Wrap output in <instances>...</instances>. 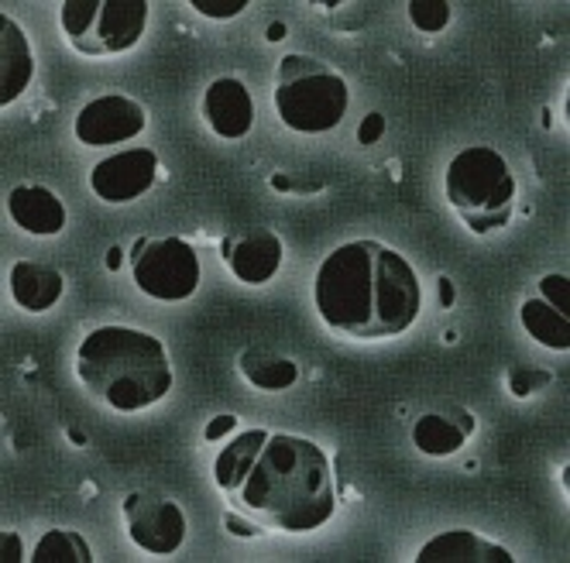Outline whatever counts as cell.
I'll return each mask as SVG.
<instances>
[{
    "label": "cell",
    "instance_id": "20",
    "mask_svg": "<svg viewBox=\"0 0 570 563\" xmlns=\"http://www.w3.org/2000/svg\"><path fill=\"white\" fill-rule=\"evenodd\" d=\"M519 316H522L525 334L533 337L537 344H543L550 350H567L570 347V319H567V313L553 309L540 296L537 299H525L522 309H519Z\"/></svg>",
    "mask_w": 570,
    "mask_h": 563
},
{
    "label": "cell",
    "instance_id": "27",
    "mask_svg": "<svg viewBox=\"0 0 570 563\" xmlns=\"http://www.w3.org/2000/svg\"><path fill=\"white\" fill-rule=\"evenodd\" d=\"M234 429H237V416H214L207 423V429H203V436H207V444H220V439Z\"/></svg>",
    "mask_w": 570,
    "mask_h": 563
},
{
    "label": "cell",
    "instance_id": "16",
    "mask_svg": "<svg viewBox=\"0 0 570 563\" xmlns=\"http://www.w3.org/2000/svg\"><path fill=\"white\" fill-rule=\"evenodd\" d=\"M35 56L28 49L24 31L11 21V14H0V103L11 107L31 83Z\"/></svg>",
    "mask_w": 570,
    "mask_h": 563
},
{
    "label": "cell",
    "instance_id": "1",
    "mask_svg": "<svg viewBox=\"0 0 570 563\" xmlns=\"http://www.w3.org/2000/svg\"><path fill=\"white\" fill-rule=\"evenodd\" d=\"M313 303L334 334L385 340L413 327L423 309V286L399 251L379 240H351L323 258Z\"/></svg>",
    "mask_w": 570,
    "mask_h": 563
},
{
    "label": "cell",
    "instance_id": "28",
    "mask_svg": "<svg viewBox=\"0 0 570 563\" xmlns=\"http://www.w3.org/2000/svg\"><path fill=\"white\" fill-rule=\"evenodd\" d=\"M224 526H227V533H230V536H244V540H248V536H258V533H262V530L255 526V522L240 518L237 512H227V515H224Z\"/></svg>",
    "mask_w": 570,
    "mask_h": 563
},
{
    "label": "cell",
    "instance_id": "5",
    "mask_svg": "<svg viewBox=\"0 0 570 563\" xmlns=\"http://www.w3.org/2000/svg\"><path fill=\"white\" fill-rule=\"evenodd\" d=\"M446 199L471 234H492L505 227L515 199V176L505 155L488 145H471L454 155L446 166Z\"/></svg>",
    "mask_w": 570,
    "mask_h": 563
},
{
    "label": "cell",
    "instance_id": "24",
    "mask_svg": "<svg viewBox=\"0 0 570 563\" xmlns=\"http://www.w3.org/2000/svg\"><path fill=\"white\" fill-rule=\"evenodd\" d=\"M193 8H196L203 18L227 21V18H237L244 8H252V4H248V0H193Z\"/></svg>",
    "mask_w": 570,
    "mask_h": 563
},
{
    "label": "cell",
    "instance_id": "21",
    "mask_svg": "<svg viewBox=\"0 0 570 563\" xmlns=\"http://www.w3.org/2000/svg\"><path fill=\"white\" fill-rule=\"evenodd\" d=\"M31 563H90V543L79 536L76 530H49L42 540L35 543Z\"/></svg>",
    "mask_w": 570,
    "mask_h": 563
},
{
    "label": "cell",
    "instance_id": "8",
    "mask_svg": "<svg viewBox=\"0 0 570 563\" xmlns=\"http://www.w3.org/2000/svg\"><path fill=\"white\" fill-rule=\"evenodd\" d=\"M125 518H128V536L138 550L169 556L183 546L186 540V515L179 502L135 492L125 498Z\"/></svg>",
    "mask_w": 570,
    "mask_h": 563
},
{
    "label": "cell",
    "instance_id": "2",
    "mask_svg": "<svg viewBox=\"0 0 570 563\" xmlns=\"http://www.w3.org/2000/svg\"><path fill=\"white\" fill-rule=\"evenodd\" d=\"M230 502L282 533H313L337 508L331 461L313 439L268 433L265 447Z\"/></svg>",
    "mask_w": 570,
    "mask_h": 563
},
{
    "label": "cell",
    "instance_id": "26",
    "mask_svg": "<svg viewBox=\"0 0 570 563\" xmlns=\"http://www.w3.org/2000/svg\"><path fill=\"white\" fill-rule=\"evenodd\" d=\"M382 131H385V117L382 113H368V117L361 120L357 138H361V145H375L382 138Z\"/></svg>",
    "mask_w": 570,
    "mask_h": 563
},
{
    "label": "cell",
    "instance_id": "7",
    "mask_svg": "<svg viewBox=\"0 0 570 563\" xmlns=\"http://www.w3.org/2000/svg\"><path fill=\"white\" fill-rule=\"evenodd\" d=\"M131 271H135V286L161 303L189 299L199 286V258L183 237H158V240L138 237V245L131 251Z\"/></svg>",
    "mask_w": 570,
    "mask_h": 563
},
{
    "label": "cell",
    "instance_id": "33",
    "mask_svg": "<svg viewBox=\"0 0 570 563\" xmlns=\"http://www.w3.org/2000/svg\"><path fill=\"white\" fill-rule=\"evenodd\" d=\"M272 186H275V189H289L293 182H289V179H285V176H275V179H272Z\"/></svg>",
    "mask_w": 570,
    "mask_h": 563
},
{
    "label": "cell",
    "instance_id": "12",
    "mask_svg": "<svg viewBox=\"0 0 570 563\" xmlns=\"http://www.w3.org/2000/svg\"><path fill=\"white\" fill-rule=\"evenodd\" d=\"M203 117L217 138H244L252 131V120H255V103L252 93L244 90L240 79L234 76H220L210 83V90L203 93Z\"/></svg>",
    "mask_w": 570,
    "mask_h": 563
},
{
    "label": "cell",
    "instance_id": "15",
    "mask_svg": "<svg viewBox=\"0 0 570 563\" xmlns=\"http://www.w3.org/2000/svg\"><path fill=\"white\" fill-rule=\"evenodd\" d=\"M512 560L515 556L505 546L488 543L471 530L440 533L416 553V563H512Z\"/></svg>",
    "mask_w": 570,
    "mask_h": 563
},
{
    "label": "cell",
    "instance_id": "19",
    "mask_svg": "<svg viewBox=\"0 0 570 563\" xmlns=\"http://www.w3.org/2000/svg\"><path fill=\"white\" fill-rule=\"evenodd\" d=\"M240 372L262 392H285V388H293L299 378L296 360L278 357V354L262 350V347H252V350L240 354Z\"/></svg>",
    "mask_w": 570,
    "mask_h": 563
},
{
    "label": "cell",
    "instance_id": "9",
    "mask_svg": "<svg viewBox=\"0 0 570 563\" xmlns=\"http://www.w3.org/2000/svg\"><path fill=\"white\" fill-rule=\"evenodd\" d=\"M148 125V113L138 100L125 93H107L90 100L83 110L76 113V138L90 148H107V145H125L138 138Z\"/></svg>",
    "mask_w": 570,
    "mask_h": 563
},
{
    "label": "cell",
    "instance_id": "3",
    "mask_svg": "<svg viewBox=\"0 0 570 563\" xmlns=\"http://www.w3.org/2000/svg\"><path fill=\"white\" fill-rule=\"evenodd\" d=\"M76 375L117 413H138L173 392V365L158 337L131 327H97L76 347Z\"/></svg>",
    "mask_w": 570,
    "mask_h": 563
},
{
    "label": "cell",
    "instance_id": "14",
    "mask_svg": "<svg viewBox=\"0 0 570 563\" xmlns=\"http://www.w3.org/2000/svg\"><path fill=\"white\" fill-rule=\"evenodd\" d=\"M474 426H478V419L468 409L426 413L413 426V444L426 457H451L468 444V436L474 433Z\"/></svg>",
    "mask_w": 570,
    "mask_h": 563
},
{
    "label": "cell",
    "instance_id": "23",
    "mask_svg": "<svg viewBox=\"0 0 570 563\" xmlns=\"http://www.w3.org/2000/svg\"><path fill=\"white\" fill-rule=\"evenodd\" d=\"M540 299L560 313H570V278L567 275H547L540 282Z\"/></svg>",
    "mask_w": 570,
    "mask_h": 563
},
{
    "label": "cell",
    "instance_id": "10",
    "mask_svg": "<svg viewBox=\"0 0 570 563\" xmlns=\"http://www.w3.org/2000/svg\"><path fill=\"white\" fill-rule=\"evenodd\" d=\"M158 176V158L151 148H125L104 162L94 166L90 172V189L104 199V204H131V199H141Z\"/></svg>",
    "mask_w": 570,
    "mask_h": 563
},
{
    "label": "cell",
    "instance_id": "17",
    "mask_svg": "<svg viewBox=\"0 0 570 563\" xmlns=\"http://www.w3.org/2000/svg\"><path fill=\"white\" fill-rule=\"evenodd\" d=\"M11 293L14 303L28 313H46L52 309L62 293H66V278L59 268L46 261H14L11 268Z\"/></svg>",
    "mask_w": 570,
    "mask_h": 563
},
{
    "label": "cell",
    "instance_id": "18",
    "mask_svg": "<svg viewBox=\"0 0 570 563\" xmlns=\"http://www.w3.org/2000/svg\"><path fill=\"white\" fill-rule=\"evenodd\" d=\"M265 439H268L265 429H244L217 454L214 477H217L220 492H227V495L240 492V485L248 481V474H252V467H255V461H258V454L265 447Z\"/></svg>",
    "mask_w": 570,
    "mask_h": 563
},
{
    "label": "cell",
    "instance_id": "31",
    "mask_svg": "<svg viewBox=\"0 0 570 563\" xmlns=\"http://www.w3.org/2000/svg\"><path fill=\"white\" fill-rule=\"evenodd\" d=\"M120 261H125V251H120V248H110V251H107V268H110V271H117V268H120Z\"/></svg>",
    "mask_w": 570,
    "mask_h": 563
},
{
    "label": "cell",
    "instance_id": "4",
    "mask_svg": "<svg viewBox=\"0 0 570 563\" xmlns=\"http://www.w3.org/2000/svg\"><path fill=\"white\" fill-rule=\"evenodd\" d=\"M351 103L344 76L313 56H285L275 69V110L285 128L323 135L337 128Z\"/></svg>",
    "mask_w": 570,
    "mask_h": 563
},
{
    "label": "cell",
    "instance_id": "6",
    "mask_svg": "<svg viewBox=\"0 0 570 563\" xmlns=\"http://www.w3.org/2000/svg\"><path fill=\"white\" fill-rule=\"evenodd\" d=\"M59 21L79 56H120L141 42L148 0H66Z\"/></svg>",
    "mask_w": 570,
    "mask_h": 563
},
{
    "label": "cell",
    "instance_id": "30",
    "mask_svg": "<svg viewBox=\"0 0 570 563\" xmlns=\"http://www.w3.org/2000/svg\"><path fill=\"white\" fill-rule=\"evenodd\" d=\"M436 289H440V306H446V309H451V306H454V299H458V289H454V282L446 278V275H440V278H436Z\"/></svg>",
    "mask_w": 570,
    "mask_h": 563
},
{
    "label": "cell",
    "instance_id": "32",
    "mask_svg": "<svg viewBox=\"0 0 570 563\" xmlns=\"http://www.w3.org/2000/svg\"><path fill=\"white\" fill-rule=\"evenodd\" d=\"M278 38H285V24H272L268 28V42H278Z\"/></svg>",
    "mask_w": 570,
    "mask_h": 563
},
{
    "label": "cell",
    "instance_id": "13",
    "mask_svg": "<svg viewBox=\"0 0 570 563\" xmlns=\"http://www.w3.org/2000/svg\"><path fill=\"white\" fill-rule=\"evenodd\" d=\"M8 214L35 237H52L66 227V204L46 186H14L8 196Z\"/></svg>",
    "mask_w": 570,
    "mask_h": 563
},
{
    "label": "cell",
    "instance_id": "29",
    "mask_svg": "<svg viewBox=\"0 0 570 563\" xmlns=\"http://www.w3.org/2000/svg\"><path fill=\"white\" fill-rule=\"evenodd\" d=\"M0 543H4V556H0L4 563H18V560H24V556H21V536H18V533L4 530V533H0Z\"/></svg>",
    "mask_w": 570,
    "mask_h": 563
},
{
    "label": "cell",
    "instance_id": "25",
    "mask_svg": "<svg viewBox=\"0 0 570 563\" xmlns=\"http://www.w3.org/2000/svg\"><path fill=\"white\" fill-rule=\"evenodd\" d=\"M550 378L543 372H512V392L525 398L529 392H537V385H547Z\"/></svg>",
    "mask_w": 570,
    "mask_h": 563
},
{
    "label": "cell",
    "instance_id": "11",
    "mask_svg": "<svg viewBox=\"0 0 570 563\" xmlns=\"http://www.w3.org/2000/svg\"><path fill=\"white\" fill-rule=\"evenodd\" d=\"M220 255L240 282H248V286H265L282 265V240L268 227H252L244 234L224 237Z\"/></svg>",
    "mask_w": 570,
    "mask_h": 563
},
{
    "label": "cell",
    "instance_id": "22",
    "mask_svg": "<svg viewBox=\"0 0 570 563\" xmlns=\"http://www.w3.org/2000/svg\"><path fill=\"white\" fill-rule=\"evenodd\" d=\"M410 21H413V28L436 34L446 28V21H451V4H446V0H413Z\"/></svg>",
    "mask_w": 570,
    "mask_h": 563
}]
</instances>
